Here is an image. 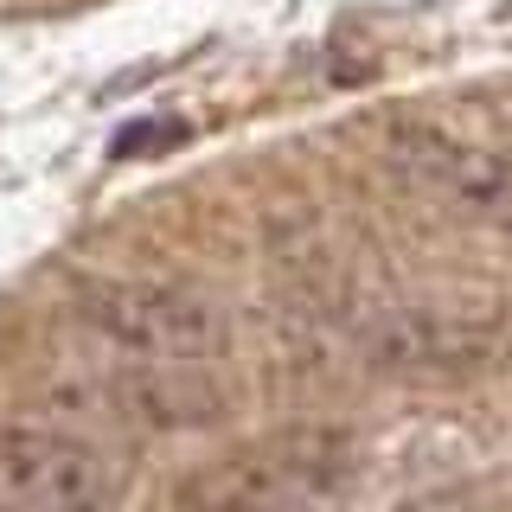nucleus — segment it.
I'll return each instance as SVG.
<instances>
[{
  "label": "nucleus",
  "mask_w": 512,
  "mask_h": 512,
  "mask_svg": "<svg viewBox=\"0 0 512 512\" xmlns=\"http://www.w3.org/2000/svg\"><path fill=\"white\" fill-rule=\"evenodd\" d=\"M391 160L404 180H416L448 212L493 224V231H512V160L506 154L480 148V141H461L448 128H397Z\"/></svg>",
  "instance_id": "nucleus-4"
},
{
  "label": "nucleus",
  "mask_w": 512,
  "mask_h": 512,
  "mask_svg": "<svg viewBox=\"0 0 512 512\" xmlns=\"http://www.w3.org/2000/svg\"><path fill=\"white\" fill-rule=\"evenodd\" d=\"M378 359L404 372H474L500 352V333L487 320H455V314H397L378 333Z\"/></svg>",
  "instance_id": "nucleus-5"
},
{
  "label": "nucleus",
  "mask_w": 512,
  "mask_h": 512,
  "mask_svg": "<svg viewBox=\"0 0 512 512\" xmlns=\"http://www.w3.org/2000/svg\"><path fill=\"white\" fill-rule=\"evenodd\" d=\"M122 468L84 436L45 423L0 429V512H116Z\"/></svg>",
  "instance_id": "nucleus-3"
},
{
  "label": "nucleus",
  "mask_w": 512,
  "mask_h": 512,
  "mask_svg": "<svg viewBox=\"0 0 512 512\" xmlns=\"http://www.w3.org/2000/svg\"><path fill=\"white\" fill-rule=\"evenodd\" d=\"M84 320L141 365H199L231 340L218 301L180 282H109L84 301Z\"/></svg>",
  "instance_id": "nucleus-2"
},
{
  "label": "nucleus",
  "mask_w": 512,
  "mask_h": 512,
  "mask_svg": "<svg viewBox=\"0 0 512 512\" xmlns=\"http://www.w3.org/2000/svg\"><path fill=\"white\" fill-rule=\"evenodd\" d=\"M359 474V442L346 429H282V436L224 448L199 461L180 487V512H308L340 500Z\"/></svg>",
  "instance_id": "nucleus-1"
}]
</instances>
